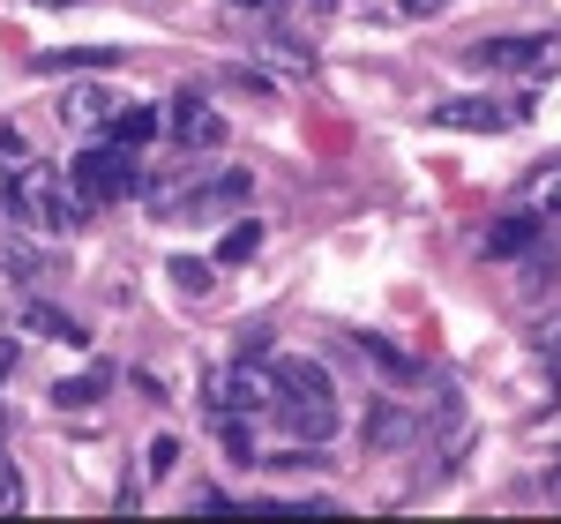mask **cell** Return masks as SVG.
Here are the masks:
<instances>
[{
    "mask_svg": "<svg viewBox=\"0 0 561 524\" xmlns=\"http://www.w3.org/2000/svg\"><path fill=\"white\" fill-rule=\"evenodd\" d=\"M0 218H15V225H45V232H60V225H76L83 210L68 203V187H60V173H53V166H23V173L8 180V203H0Z\"/></svg>",
    "mask_w": 561,
    "mask_h": 524,
    "instance_id": "1",
    "label": "cell"
},
{
    "mask_svg": "<svg viewBox=\"0 0 561 524\" xmlns=\"http://www.w3.org/2000/svg\"><path fill=\"white\" fill-rule=\"evenodd\" d=\"M68 180H76V195H90V203L135 195V150H121V143H90V150H76Z\"/></svg>",
    "mask_w": 561,
    "mask_h": 524,
    "instance_id": "2",
    "label": "cell"
},
{
    "mask_svg": "<svg viewBox=\"0 0 561 524\" xmlns=\"http://www.w3.org/2000/svg\"><path fill=\"white\" fill-rule=\"evenodd\" d=\"M472 68H524V76H561V31H539V38H486V45H472Z\"/></svg>",
    "mask_w": 561,
    "mask_h": 524,
    "instance_id": "3",
    "label": "cell"
},
{
    "mask_svg": "<svg viewBox=\"0 0 561 524\" xmlns=\"http://www.w3.org/2000/svg\"><path fill=\"white\" fill-rule=\"evenodd\" d=\"M277 397V428L300 442H330L337 435V397L330 390H270Z\"/></svg>",
    "mask_w": 561,
    "mask_h": 524,
    "instance_id": "4",
    "label": "cell"
},
{
    "mask_svg": "<svg viewBox=\"0 0 561 524\" xmlns=\"http://www.w3.org/2000/svg\"><path fill=\"white\" fill-rule=\"evenodd\" d=\"M510 121H524V105H502V98H442V105H427V128H510Z\"/></svg>",
    "mask_w": 561,
    "mask_h": 524,
    "instance_id": "5",
    "label": "cell"
},
{
    "mask_svg": "<svg viewBox=\"0 0 561 524\" xmlns=\"http://www.w3.org/2000/svg\"><path fill=\"white\" fill-rule=\"evenodd\" d=\"M173 143L180 150H217L225 143V121H217V105L203 90H180L173 98Z\"/></svg>",
    "mask_w": 561,
    "mask_h": 524,
    "instance_id": "6",
    "label": "cell"
},
{
    "mask_svg": "<svg viewBox=\"0 0 561 524\" xmlns=\"http://www.w3.org/2000/svg\"><path fill=\"white\" fill-rule=\"evenodd\" d=\"M121 105H113V90H98V83H76L68 98H60V128L68 135H90V128H105Z\"/></svg>",
    "mask_w": 561,
    "mask_h": 524,
    "instance_id": "7",
    "label": "cell"
},
{
    "mask_svg": "<svg viewBox=\"0 0 561 524\" xmlns=\"http://www.w3.org/2000/svg\"><path fill=\"white\" fill-rule=\"evenodd\" d=\"M486 255H494V262H517V255H539V210H517V218L486 225Z\"/></svg>",
    "mask_w": 561,
    "mask_h": 524,
    "instance_id": "8",
    "label": "cell"
},
{
    "mask_svg": "<svg viewBox=\"0 0 561 524\" xmlns=\"http://www.w3.org/2000/svg\"><path fill=\"white\" fill-rule=\"evenodd\" d=\"M255 195V180L248 173H217L210 187H195V203H187V218H225V210H240Z\"/></svg>",
    "mask_w": 561,
    "mask_h": 524,
    "instance_id": "9",
    "label": "cell"
},
{
    "mask_svg": "<svg viewBox=\"0 0 561 524\" xmlns=\"http://www.w3.org/2000/svg\"><path fill=\"white\" fill-rule=\"evenodd\" d=\"M359 352H367V360L382 367V375H389V383H397V390H420V383H427V367H420L412 352H397V345H389V338H367V330H359Z\"/></svg>",
    "mask_w": 561,
    "mask_h": 524,
    "instance_id": "10",
    "label": "cell"
},
{
    "mask_svg": "<svg viewBox=\"0 0 561 524\" xmlns=\"http://www.w3.org/2000/svg\"><path fill=\"white\" fill-rule=\"evenodd\" d=\"M0 270L23 277V285H45V277H53V255H38L23 232H8V240H0Z\"/></svg>",
    "mask_w": 561,
    "mask_h": 524,
    "instance_id": "11",
    "label": "cell"
},
{
    "mask_svg": "<svg viewBox=\"0 0 561 524\" xmlns=\"http://www.w3.org/2000/svg\"><path fill=\"white\" fill-rule=\"evenodd\" d=\"M45 76H60V68H121V45H53L38 53Z\"/></svg>",
    "mask_w": 561,
    "mask_h": 524,
    "instance_id": "12",
    "label": "cell"
},
{
    "mask_svg": "<svg viewBox=\"0 0 561 524\" xmlns=\"http://www.w3.org/2000/svg\"><path fill=\"white\" fill-rule=\"evenodd\" d=\"M150 135H158V105H121L105 121V143H121V150H142Z\"/></svg>",
    "mask_w": 561,
    "mask_h": 524,
    "instance_id": "13",
    "label": "cell"
},
{
    "mask_svg": "<svg viewBox=\"0 0 561 524\" xmlns=\"http://www.w3.org/2000/svg\"><path fill=\"white\" fill-rule=\"evenodd\" d=\"M412 435H420L412 412H397V405H367V442H375V449H404Z\"/></svg>",
    "mask_w": 561,
    "mask_h": 524,
    "instance_id": "14",
    "label": "cell"
},
{
    "mask_svg": "<svg viewBox=\"0 0 561 524\" xmlns=\"http://www.w3.org/2000/svg\"><path fill=\"white\" fill-rule=\"evenodd\" d=\"M270 390H330V375L314 360H277L270 367Z\"/></svg>",
    "mask_w": 561,
    "mask_h": 524,
    "instance_id": "15",
    "label": "cell"
},
{
    "mask_svg": "<svg viewBox=\"0 0 561 524\" xmlns=\"http://www.w3.org/2000/svg\"><path fill=\"white\" fill-rule=\"evenodd\" d=\"M23 315H31V330H38V338H68V345H83V322H68L53 300H31Z\"/></svg>",
    "mask_w": 561,
    "mask_h": 524,
    "instance_id": "16",
    "label": "cell"
},
{
    "mask_svg": "<svg viewBox=\"0 0 561 524\" xmlns=\"http://www.w3.org/2000/svg\"><path fill=\"white\" fill-rule=\"evenodd\" d=\"M255 248H262V225H255V218H240L232 232H225V240H217V262H232V270H240V262H255Z\"/></svg>",
    "mask_w": 561,
    "mask_h": 524,
    "instance_id": "17",
    "label": "cell"
},
{
    "mask_svg": "<svg viewBox=\"0 0 561 524\" xmlns=\"http://www.w3.org/2000/svg\"><path fill=\"white\" fill-rule=\"evenodd\" d=\"M98 397H105V375H68V383H53V405H60V412H68V405L83 412V405H98Z\"/></svg>",
    "mask_w": 561,
    "mask_h": 524,
    "instance_id": "18",
    "label": "cell"
},
{
    "mask_svg": "<svg viewBox=\"0 0 561 524\" xmlns=\"http://www.w3.org/2000/svg\"><path fill=\"white\" fill-rule=\"evenodd\" d=\"M217 442H225V457H232V465H248V457H255V435H248V420H240V412H217Z\"/></svg>",
    "mask_w": 561,
    "mask_h": 524,
    "instance_id": "19",
    "label": "cell"
},
{
    "mask_svg": "<svg viewBox=\"0 0 561 524\" xmlns=\"http://www.w3.org/2000/svg\"><path fill=\"white\" fill-rule=\"evenodd\" d=\"M173 285L187 293V300H203V293H210V262L203 255H173Z\"/></svg>",
    "mask_w": 561,
    "mask_h": 524,
    "instance_id": "20",
    "label": "cell"
},
{
    "mask_svg": "<svg viewBox=\"0 0 561 524\" xmlns=\"http://www.w3.org/2000/svg\"><path fill=\"white\" fill-rule=\"evenodd\" d=\"M531 210H539V218H561V158L531 180Z\"/></svg>",
    "mask_w": 561,
    "mask_h": 524,
    "instance_id": "21",
    "label": "cell"
},
{
    "mask_svg": "<svg viewBox=\"0 0 561 524\" xmlns=\"http://www.w3.org/2000/svg\"><path fill=\"white\" fill-rule=\"evenodd\" d=\"M173 465H180V435H158L150 442V480H165Z\"/></svg>",
    "mask_w": 561,
    "mask_h": 524,
    "instance_id": "22",
    "label": "cell"
},
{
    "mask_svg": "<svg viewBox=\"0 0 561 524\" xmlns=\"http://www.w3.org/2000/svg\"><path fill=\"white\" fill-rule=\"evenodd\" d=\"M15 510H23V472L0 465V517H15Z\"/></svg>",
    "mask_w": 561,
    "mask_h": 524,
    "instance_id": "23",
    "label": "cell"
},
{
    "mask_svg": "<svg viewBox=\"0 0 561 524\" xmlns=\"http://www.w3.org/2000/svg\"><path fill=\"white\" fill-rule=\"evenodd\" d=\"M0 158H8V166H31V143H23V128H15V121L0 128Z\"/></svg>",
    "mask_w": 561,
    "mask_h": 524,
    "instance_id": "24",
    "label": "cell"
},
{
    "mask_svg": "<svg viewBox=\"0 0 561 524\" xmlns=\"http://www.w3.org/2000/svg\"><path fill=\"white\" fill-rule=\"evenodd\" d=\"M547 502H561V457L547 465Z\"/></svg>",
    "mask_w": 561,
    "mask_h": 524,
    "instance_id": "25",
    "label": "cell"
},
{
    "mask_svg": "<svg viewBox=\"0 0 561 524\" xmlns=\"http://www.w3.org/2000/svg\"><path fill=\"white\" fill-rule=\"evenodd\" d=\"M15 360H23V345H8V338H0V375H8Z\"/></svg>",
    "mask_w": 561,
    "mask_h": 524,
    "instance_id": "26",
    "label": "cell"
},
{
    "mask_svg": "<svg viewBox=\"0 0 561 524\" xmlns=\"http://www.w3.org/2000/svg\"><path fill=\"white\" fill-rule=\"evenodd\" d=\"M397 8H404V15H427V8H434V0H397Z\"/></svg>",
    "mask_w": 561,
    "mask_h": 524,
    "instance_id": "27",
    "label": "cell"
},
{
    "mask_svg": "<svg viewBox=\"0 0 561 524\" xmlns=\"http://www.w3.org/2000/svg\"><path fill=\"white\" fill-rule=\"evenodd\" d=\"M232 8H255V15H270V8H277V0H232Z\"/></svg>",
    "mask_w": 561,
    "mask_h": 524,
    "instance_id": "28",
    "label": "cell"
},
{
    "mask_svg": "<svg viewBox=\"0 0 561 524\" xmlns=\"http://www.w3.org/2000/svg\"><path fill=\"white\" fill-rule=\"evenodd\" d=\"M0 203H8V158H0Z\"/></svg>",
    "mask_w": 561,
    "mask_h": 524,
    "instance_id": "29",
    "label": "cell"
},
{
    "mask_svg": "<svg viewBox=\"0 0 561 524\" xmlns=\"http://www.w3.org/2000/svg\"><path fill=\"white\" fill-rule=\"evenodd\" d=\"M0 442H8V412H0Z\"/></svg>",
    "mask_w": 561,
    "mask_h": 524,
    "instance_id": "30",
    "label": "cell"
},
{
    "mask_svg": "<svg viewBox=\"0 0 561 524\" xmlns=\"http://www.w3.org/2000/svg\"><path fill=\"white\" fill-rule=\"evenodd\" d=\"M367 8H375V0H367Z\"/></svg>",
    "mask_w": 561,
    "mask_h": 524,
    "instance_id": "31",
    "label": "cell"
}]
</instances>
